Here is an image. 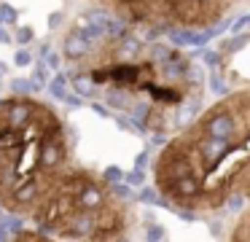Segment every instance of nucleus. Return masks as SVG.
I'll use <instances>...</instances> for the list:
<instances>
[{"mask_svg":"<svg viewBox=\"0 0 250 242\" xmlns=\"http://www.w3.org/2000/svg\"><path fill=\"white\" fill-rule=\"evenodd\" d=\"M153 183L159 204L188 220L250 204V89L223 94L167 140Z\"/></svg>","mask_w":250,"mask_h":242,"instance_id":"f257e3e1","label":"nucleus"},{"mask_svg":"<svg viewBox=\"0 0 250 242\" xmlns=\"http://www.w3.org/2000/svg\"><path fill=\"white\" fill-rule=\"evenodd\" d=\"M76 170L70 129L54 105L30 94L0 97V207L38 223Z\"/></svg>","mask_w":250,"mask_h":242,"instance_id":"f03ea898","label":"nucleus"},{"mask_svg":"<svg viewBox=\"0 0 250 242\" xmlns=\"http://www.w3.org/2000/svg\"><path fill=\"white\" fill-rule=\"evenodd\" d=\"M94 5L113 11L119 19H124L143 41L151 43L159 32H169L172 22L167 16L164 0H92Z\"/></svg>","mask_w":250,"mask_h":242,"instance_id":"7ed1b4c3","label":"nucleus"},{"mask_svg":"<svg viewBox=\"0 0 250 242\" xmlns=\"http://www.w3.org/2000/svg\"><path fill=\"white\" fill-rule=\"evenodd\" d=\"M248 41H250V32H248V35H239V38H234V41H229V43L223 41L221 51H223V54H231V51H237V48H242Z\"/></svg>","mask_w":250,"mask_h":242,"instance_id":"20e7f679","label":"nucleus"},{"mask_svg":"<svg viewBox=\"0 0 250 242\" xmlns=\"http://www.w3.org/2000/svg\"><path fill=\"white\" fill-rule=\"evenodd\" d=\"M0 22H8V24L17 22V11H14L8 3H0Z\"/></svg>","mask_w":250,"mask_h":242,"instance_id":"39448f33","label":"nucleus"},{"mask_svg":"<svg viewBox=\"0 0 250 242\" xmlns=\"http://www.w3.org/2000/svg\"><path fill=\"white\" fill-rule=\"evenodd\" d=\"M202 62H207V65H212V67H218L221 65V51H202Z\"/></svg>","mask_w":250,"mask_h":242,"instance_id":"423d86ee","label":"nucleus"},{"mask_svg":"<svg viewBox=\"0 0 250 242\" xmlns=\"http://www.w3.org/2000/svg\"><path fill=\"white\" fill-rule=\"evenodd\" d=\"M33 41V27H19L17 30V43H30Z\"/></svg>","mask_w":250,"mask_h":242,"instance_id":"0eeeda50","label":"nucleus"},{"mask_svg":"<svg viewBox=\"0 0 250 242\" xmlns=\"http://www.w3.org/2000/svg\"><path fill=\"white\" fill-rule=\"evenodd\" d=\"M103 175H105V177H108V180H110V183H119V180H121V177H124V172H121V170H119V167H110V170H105V172H103Z\"/></svg>","mask_w":250,"mask_h":242,"instance_id":"6e6552de","label":"nucleus"},{"mask_svg":"<svg viewBox=\"0 0 250 242\" xmlns=\"http://www.w3.org/2000/svg\"><path fill=\"white\" fill-rule=\"evenodd\" d=\"M14 62H17L19 67H22V65H30V54L24 51V48H19V51H17V57H14Z\"/></svg>","mask_w":250,"mask_h":242,"instance_id":"1a4fd4ad","label":"nucleus"},{"mask_svg":"<svg viewBox=\"0 0 250 242\" xmlns=\"http://www.w3.org/2000/svg\"><path fill=\"white\" fill-rule=\"evenodd\" d=\"M148 237H151V240H162L164 237V229L159 223H151V229H148Z\"/></svg>","mask_w":250,"mask_h":242,"instance_id":"9d476101","label":"nucleus"},{"mask_svg":"<svg viewBox=\"0 0 250 242\" xmlns=\"http://www.w3.org/2000/svg\"><path fill=\"white\" fill-rule=\"evenodd\" d=\"M35 81H38V86L46 84V67H43V65H38V67H35Z\"/></svg>","mask_w":250,"mask_h":242,"instance_id":"9b49d317","label":"nucleus"},{"mask_svg":"<svg viewBox=\"0 0 250 242\" xmlns=\"http://www.w3.org/2000/svg\"><path fill=\"white\" fill-rule=\"evenodd\" d=\"M126 180H129L132 186H140V183H143V170H137V172H132V175H126Z\"/></svg>","mask_w":250,"mask_h":242,"instance_id":"f8f14e48","label":"nucleus"},{"mask_svg":"<svg viewBox=\"0 0 250 242\" xmlns=\"http://www.w3.org/2000/svg\"><path fill=\"white\" fill-rule=\"evenodd\" d=\"M0 43H11V35L3 30V24H0Z\"/></svg>","mask_w":250,"mask_h":242,"instance_id":"ddd939ff","label":"nucleus"},{"mask_svg":"<svg viewBox=\"0 0 250 242\" xmlns=\"http://www.w3.org/2000/svg\"><path fill=\"white\" fill-rule=\"evenodd\" d=\"M146 159H148L146 154H140V156H137V170H143V167H146Z\"/></svg>","mask_w":250,"mask_h":242,"instance_id":"4468645a","label":"nucleus"},{"mask_svg":"<svg viewBox=\"0 0 250 242\" xmlns=\"http://www.w3.org/2000/svg\"><path fill=\"white\" fill-rule=\"evenodd\" d=\"M0 213H3V207H0Z\"/></svg>","mask_w":250,"mask_h":242,"instance_id":"2eb2a0df","label":"nucleus"}]
</instances>
